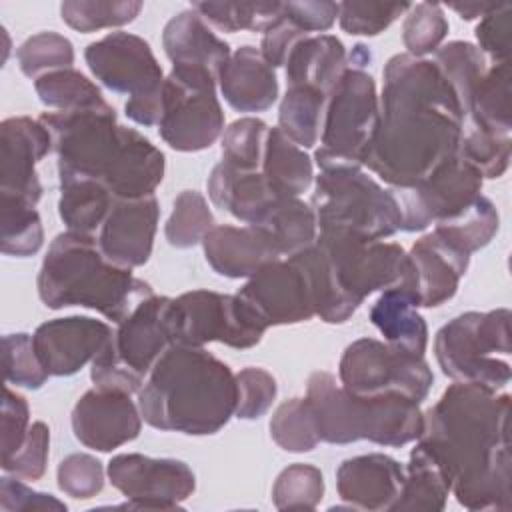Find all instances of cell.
<instances>
[{"label": "cell", "mask_w": 512, "mask_h": 512, "mask_svg": "<svg viewBox=\"0 0 512 512\" xmlns=\"http://www.w3.org/2000/svg\"><path fill=\"white\" fill-rule=\"evenodd\" d=\"M270 436L286 452L302 454L314 450L320 442V434L310 400H284L270 418Z\"/></svg>", "instance_id": "cell-42"}, {"label": "cell", "mask_w": 512, "mask_h": 512, "mask_svg": "<svg viewBox=\"0 0 512 512\" xmlns=\"http://www.w3.org/2000/svg\"><path fill=\"white\" fill-rule=\"evenodd\" d=\"M142 420L156 430L216 434L236 410V374L204 346H170L140 392Z\"/></svg>", "instance_id": "cell-4"}, {"label": "cell", "mask_w": 512, "mask_h": 512, "mask_svg": "<svg viewBox=\"0 0 512 512\" xmlns=\"http://www.w3.org/2000/svg\"><path fill=\"white\" fill-rule=\"evenodd\" d=\"M478 50L490 64L508 62L512 42V4H498L492 12L480 18L476 30Z\"/></svg>", "instance_id": "cell-55"}, {"label": "cell", "mask_w": 512, "mask_h": 512, "mask_svg": "<svg viewBox=\"0 0 512 512\" xmlns=\"http://www.w3.org/2000/svg\"><path fill=\"white\" fill-rule=\"evenodd\" d=\"M192 8L220 32L264 34L282 16V2H194Z\"/></svg>", "instance_id": "cell-39"}, {"label": "cell", "mask_w": 512, "mask_h": 512, "mask_svg": "<svg viewBox=\"0 0 512 512\" xmlns=\"http://www.w3.org/2000/svg\"><path fill=\"white\" fill-rule=\"evenodd\" d=\"M326 98L306 86H288L278 110V128L300 148H314L322 132Z\"/></svg>", "instance_id": "cell-36"}, {"label": "cell", "mask_w": 512, "mask_h": 512, "mask_svg": "<svg viewBox=\"0 0 512 512\" xmlns=\"http://www.w3.org/2000/svg\"><path fill=\"white\" fill-rule=\"evenodd\" d=\"M140 10L138 0H66L60 4L62 20L82 34L130 24Z\"/></svg>", "instance_id": "cell-43"}, {"label": "cell", "mask_w": 512, "mask_h": 512, "mask_svg": "<svg viewBox=\"0 0 512 512\" xmlns=\"http://www.w3.org/2000/svg\"><path fill=\"white\" fill-rule=\"evenodd\" d=\"M260 172L278 196H300L314 180L312 158L278 126L268 130Z\"/></svg>", "instance_id": "cell-33"}, {"label": "cell", "mask_w": 512, "mask_h": 512, "mask_svg": "<svg viewBox=\"0 0 512 512\" xmlns=\"http://www.w3.org/2000/svg\"><path fill=\"white\" fill-rule=\"evenodd\" d=\"M142 430V414L132 394L90 388L72 408V432L80 444L98 452H112L132 442Z\"/></svg>", "instance_id": "cell-19"}, {"label": "cell", "mask_w": 512, "mask_h": 512, "mask_svg": "<svg viewBox=\"0 0 512 512\" xmlns=\"http://www.w3.org/2000/svg\"><path fill=\"white\" fill-rule=\"evenodd\" d=\"M84 60L92 76L116 94L140 98L154 94L164 84V72L150 44L130 32H110L90 42Z\"/></svg>", "instance_id": "cell-16"}, {"label": "cell", "mask_w": 512, "mask_h": 512, "mask_svg": "<svg viewBox=\"0 0 512 512\" xmlns=\"http://www.w3.org/2000/svg\"><path fill=\"white\" fill-rule=\"evenodd\" d=\"M282 14L296 24L302 32H326L334 26L338 18V2H320V0H304V2H282Z\"/></svg>", "instance_id": "cell-59"}, {"label": "cell", "mask_w": 512, "mask_h": 512, "mask_svg": "<svg viewBox=\"0 0 512 512\" xmlns=\"http://www.w3.org/2000/svg\"><path fill=\"white\" fill-rule=\"evenodd\" d=\"M420 304L412 290L404 286L382 290L370 308V322L380 330L384 342L402 352L424 356L428 346V326L418 312Z\"/></svg>", "instance_id": "cell-29"}, {"label": "cell", "mask_w": 512, "mask_h": 512, "mask_svg": "<svg viewBox=\"0 0 512 512\" xmlns=\"http://www.w3.org/2000/svg\"><path fill=\"white\" fill-rule=\"evenodd\" d=\"M168 296L144 298L116 328L114 352L138 376L146 378L158 358L172 346L168 330Z\"/></svg>", "instance_id": "cell-23"}, {"label": "cell", "mask_w": 512, "mask_h": 512, "mask_svg": "<svg viewBox=\"0 0 512 512\" xmlns=\"http://www.w3.org/2000/svg\"><path fill=\"white\" fill-rule=\"evenodd\" d=\"M338 376L344 390L358 398L402 396L422 402L434 384L424 356L402 352L376 338H358L348 344Z\"/></svg>", "instance_id": "cell-13"}, {"label": "cell", "mask_w": 512, "mask_h": 512, "mask_svg": "<svg viewBox=\"0 0 512 512\" xmlns=\"http://www.w3.org/2000/svg\"><path fill=\"white\" fill-rule=\"evenodd\" d=\"M266 234L280 256H294L312 246L318 236L316 216L300 196L276 198L252 224Z\"/></svg>", "instance_id": "cell-31"}, {"label": "cell", "mask_w": 512, "mask_h": 512, "mask_svg": "<svg viewBox=\"0 0 512 512\" xmlns=\"http://www.w3.org/2000/svg\"><path fill=\"white\" fill-rule=\"evenodd\" d=\"M436 68L444 76V80L450 84L454 90L462 112L466 110V104L470 100V94L478 80L482 78L484 70L488 68V60L484 54L478 50L476 44L464 42V40H454L444 44L434 52Z\"/></svg>", "instance_id": "cell-41"}, {"label": "cell", "mask_w": 512, "mask_h": 512, "mask_svg": "<svg viewBox=\"0 0 512 512\" xmlns=\"http://www.w3.org/2000/svg\"><path fill=\"white\" fill-rule=\"evenodd\" d=\"M378 122L380 98L374 78L366 70L348 68L326 98L320 148L314 152L318 168H362Z\"/></svg>", "instance_id": "cell-9"}, {"label": "cell", "mask_w": 512, "mask_h": 512, "mask_svg": "<svg viewBox=\"0 0 512 512\" xmlns=\"http://www.w3.org/2000/svg\"><path fill=\"white\" fill-rule=\"evenodd\" d=\"M424 414L422 444L468 510H510V396L454 382Z\"/></svg>", "instance_id": "cell-2"}, {"label": "cell", "mask_w": 512, "mask_h": 512, "mask_svg": "<svg viewBox=\"0 0 512 512\" xmlns=\"http://www.w3.org/2000/svg\"><path fill=\"white\" fill-rule=\"evenodd\" d=\"M114 196L100 182L94 180H60L58 214L72 232L94 234L100 230Z\"/></svg>", "instance_id": "cell-35"}, {"label": "cell", "mask_w": 512, "mask_h": 512, "mask_svg": "<svg viewBox=\"0 0 512 512\" xmlns=\"http://www.w3.org/2000/svg\"><path fill=\"white\" fill-rule=\"evenodd\" d=\"M110 484L122 492L134 510H174L192 496L196 476L176 458H150L144 454H116L106 468Z\"/></svg>", "instance_id": "cell-15"}, {"label": "cell", "mask_w": 512, "mask_h": 512, "mask_svg": "<svg viewBox=\"0 0 512 512\" xmlns=\"http://www.w3.org/2000/svg\"><path fill=\"white\" fill-rule=\"evenodd\" d=\"M512 140L476 128H464L458 154L484 178H500L510 162Z\"/></svg>", "instance_id": "cell-49"}, {"label": "cell", "mask_w": 512, "mask_h": 512, "mask_svg": "<svg viewBox=\"0 0 512 512\" xmlns=\"http://www.w3.org/2000/svg\"><path fill=\"white\" fill-rule=\"evenodd\" d=\"M236 296L266 328L298 324L316 316L308 278L292 258L266 264L248 278Z\"/></svg>", "instance_id": "cell-17"}, {"label": "cell", "mask_w": 512, "mask_h": 512, "mask_svg": "<svg viewBox=\"0 0 512 512\" xmlns=\"http://www.w3.org/2000/svg\"><path fill=\"white\" fill-rule=\"evenodd\" d=\"M44 244V228L36 206L0 196V248L8 256L26 258L36 254Z\"/></svg>", "instance_id": "cell-38"}, {"label": "cell", "mask_w": 512, "mask_h": 512, "mask_svg": "<svg viewBox=\"0 0 512 512\" xmlns=\"http://www.w3.org/2000/svg\"><path fill=\"white\" fill-rule=\"evenodd\" d=\"M482 176L460 154L438 166L426 180L410 188H392L404 232H422L460 214L482 192Z\"/></svg>", "instance_id": "cell-14"}, {"label": "cell", "mask_w": 512, "mask_h": 512, "mask_svg": "<svg viewBox=\"0 0 512 512\" xmlns=\"http://www.w3.org/2000/svg\"><path fill=\"white\" fill-rule=\"evenodd\" d=\"M434 354L444 376L500 392L512 378L510 310L464 312L446 322L434 338Z\"/></svg>", "instance_id": "cell-7"}, {"label": "cell", "mask_w": 512, "mask_h": 512, "mask_svg": "<svg viewBox=\"0 0 512 512\" xmlns=\"http://www.w3.org/2000/svg\"><path fill=\"white\" fill-rule=\"evenodd\" d=\"M52 150L48 128L30 116H12L0 124V196L32 206L42 198L36 164Z\"/></svg>", "instance_id": "cell-18"}, {"label": "cell", "mask_w": 512, "mask_h": 512, "mask_svg": "<svg viewBox=\"0 0 512 512\" xmlns=\"http://www.w3.org/2000/svg\"><path fill=\"white\" fill-rule=\"evenodd\" d=\"M218 88L238 112H264L278 98L276 70L266 62L260 48L250 44L230 54L218 72Z\"/></svg>", "instance_id": "cell-26"}, {"label": "cell", "mask_w": 512, "mask_h": 512, "mask_svg": "<svg viewBox=\"0 0 512 512\" xmlns=\"http://www.w3.org/2000/svg\"><path fill=\"white\" fill-rule=\"evenodd\" d=\"M206 262L226 278H250L266 264L280 260L278 250L252 224H218L202 240Z\"/></svg>", "instance_id": "cell-25"}, {"label": "cell", "mask_w": 512, "mask_h": 512, "mask_svg": "<svg viewBox=\"0 0 512 512\" xmlns=\"http://www.w3.org/2000/svg\"><path fill=\"white\" fill-rule=\"evenodd\" d=\"M52 136L60 180L100 182L114 198L150 196L164 178V154L138 130L122 126L104 102L38 118Z\"/></svg>", "instance_id": "cell-3"}, {"label": "cell", "mask_w": 512, "mask_h": 512, "mask_svg": "<svg viewBox=\"0 0 512 512\" xmlns=\"http://www.w3.org/2000/svg\"><path fill=\"white\" fill-rule=\"evenodd\" d=\"M162 46L172 66H198L218 78L220 68L230 58V46L218 38L208 22L194 10L172 16L162 32Z\"/></svg>", "instance_id": "cell-27"}, {"label": "cell", "mask_w": 512, "mask_h": 512, "mask_svg": "<svg viewBox=\"0 0 512 512\" xmlns=\"http://www.w3.org/2000/svg\"><path fill=\"white\" fill-rule=\"evenodd\" d=\"M448 20L440 4L418 2L406 12L402 26V42L406 54L414 58H424L440 48L448 34Z\"/></svg>", "instance_id": "cell-48"}, {"label": "cell", "mask_w": 512, "mask_h": 512, "mask_svg": "<svg viewBox=\"0 0 512 512\" xmlns=\"http://www.w3.org/2000/svg\"><path fill=\"white\" fill-rule=\"evenodd\" d=\"M500 226L496 206L484 194L476 196L460 214L434 224V232L456 248L472 254L492 242Z\"/></svg>", "instance_id": "cell-37"}, {"label": "cell", "mask_w": 512, "mask_h": 512, "mask_svg": "<svg viewBox=\"0 0 512 512\" xmlns=\"http://www.w3.org/2000/svg\"><path fill=\"white\" fill-rule=\"evenodd\" d=\"M50 452V428L44 422H32L26 438L14 454L2 458V470L22 480H40L46 472Z\"/></svg>", "instance_id": "cell-54"}, {"label": "cell", "mask_w": 512, "mask_h": 512, "mask_svg": "<svg viewBox=\"0 0 512 512\" xmlns=\"http://www.w3.org/2000/svg\"><path fill=\"white\" fill-rule=\"evenodd\" d=\"M310 206L318 232L340 230L368 240H384L402 230L400 204L362 168L320 170Z\"/></svg>", "instance_id": "cell-8"}, {"label": "cell", "mask_w": 512, "mask_h": 512, "mask_svg": "<svg viewBox=\"0 0 512 512\" xmlns=\"http://www.w3.org/2000/svg\"><path fill=\"white\" fill-rule=\"evenodd\" d=\"M38 100L54 110H78L104 104L100 88L74 68L48 72L34 80Z\"/></svg>", "instance_id": "cell-40"}, {"label": "cell", "mask_w": 512, "mask_h": 512, "mask_svg": "<svg viewBox=\"0 0 512 512\" xmlns=\"http://www.w3.org/2000/svg\"><path fill=\"white\" fill-rule=\"evenodd\" d=\"M306 398L312 404L320 442L352 444L368 440L380 446H404L422 434L420 402L402 396L358 398L330 372L308 376Z\"/></svg>", "instance_id": "cell-6"}, {"label": "cell", "mask_w": 512, "mask_h": 512, "mask_svg": "<svg viewBox=\"0 0 512 512\" xmlns=\"http://www.w3.org/2000/svg\"><path fill=\"white\" fill-rule=\"evenodd\" d=\"M2 458L18 450L30 428V408L22 394L4 388L2 400Z\"/></svg>", "instance_id": "cell-57"}, {"label": "cell", "mask_w": 512, "mask_h": 512, "mask_svg": "<svg viewBox=\"0 0 512 512\" xmlns=\"http://www.w3.org/2000/svg\"><path fill=\"white\" fill-rule=\"evenodd\" d=\"M158 200L154 194L140 198H114L100 230L98 246L116 266H144L152 254L158 228Z\"/></svg>", "instance_id": "cell-21"}, {"label": "cell", "mask_w": 512, "mask_h": 512, "mask_svg": "<svg viewBox=\"0 0 512 512\" xmlns=\"http://www.w3.org/2000/svg\"><path fill=\"white\" fill-rule=\"evenodd\" d=\"M16 60L22 74L36 80L48 72L72 68L74 46L58 32H38L18 46Z\"/></svg>", "instance_id": "cell-46"}, {"label": "cell", "mask_w": 512, "mask_h": 512, "mask_svg": "<svg viewBox=\"0 0 512 512\" xmlns=\"http://www.w3.org/2000/svg\"><path fill=\"white\" fill-rule=\"evenodd\" d=\"M498 4H452L450 8L454 12L460 14L462 20H474V18H482L488 12H492Z\"/></svg>", "instance_id": "cell-61"}, {"label": "cell", "mask_w": 512, "mask_h": 512, "mask_svg": "<svg viewBox=\"0 0 512 512\" xmlns=\"http://www.w3.org/2000/svg\"><path fill=\"white\" fill-rule=\"evenodd\" d=\"M90 378L96 388L104 390H120V392H140L146 378L138 376L134 370H130L124 362L118 360L114 352V336L108 342V346L90 362Z\"/></svg>", "instance_id": "cell-56"}, {"label": "cell", "mask_w": 512, "mask_h": 512, "mask_svg": "<svg viewBox=\"0 0 512 512\" xmlns=\"http://www.w3.org/2000/svg\"><path fill=\"white\" fill-rule=\"evenodd\" d=\"M470 128L510 136L512 130V104H510V66L508 62L490 64L478 84L474 86L464 110Z\"/></svg>", "instance_id": "cell-32"}, {"label": "cell", "mask_w": 512, "mask_h": 512, "mask_svg": "<svg viewBox=\"0 0 512 512\" xmlns=\"http://www.w3.org/2000/svg\"><path fill=\"white\" fill-rule=\"evenodd\" d=\"M304 36H310L302 32L296 24H292L284 14L262 34L260 52L266 58V62L276 70L286 64L288 54L296 46V42Z\"/></svg>", "instance_id": "cell-60"}, {"label": "cell", "mask_w": 512, "mask_h": 512, "mask_svg": "<svg viewBox=\"0 0 512 512\" xmlns=\"http://www.w3.org/2000/svg\"><path fill=\"white\" fill-rule=\"evenodd\" d=\"M410 6L406 2H338V22L352 36H378L404 16Z\"/></svg>", "instance_id": "cell-51"}, {"label": "cell", "mask_w": 512, "mask_h": 512, "mask_svg": "<svg viewBox=\"0 0 512 512\" xmlns=\"http://www.w3.org/2000/svg\"><path fill=\"white\" fill-rule=\"evenodd\" d=\"M112 328L90 316H66L42 322L32 342L50 376H72L92 362L112 340Z\"/></svg>", "instance_id": "cell-20"}, {"label": "cell", "mask_w": 512, "mask_h": 512, "mask_svg": "<svg viewBox=\"0 0 512 512\" xmlns=\"http://www.w3.org/2000/svg\"><path fill=\"white\" fill-rule=\"evenodd\" d=\"M0 508L4 512L20 510H66V504L52 494L36 492L18 476H2L0 480Z\"/></svg>", "instance_id": "cell-58"}, {"label": "cell", "mask_w": 512, "mask_h": 512, "mask_svg": "<svg viewBox=\"0 0 512 512\" xmlns=\"http://www.w3.org/2000/svg\"><path fill=\"white\" fill-rule=\"evenodd\" d=\"M58 488L76 500H88L104 488L102 462L90 454L74 452L60 460L56 468Z\"/></svg>", "instance_id": "cell-53"}, {"label": "cell", "mask_w": 512, "mask_h": 512, "mask_svg": "<svg viewBox=\"0 0 512 512\" xmlns=\"http://www.w3.org/2000/svg\"><path fill=\"white\" fill-rule=\"evenodd\" d=\"M316 244L322 248L344 294L358 306L372 292L396 286L414 292L412 262L408 252L396 242L368 240L350 232L324 230L318 232Z\"/></svg>", "instance_id": "cell-11"}, {"label": "cell", "mask_w": 512, "mask_h": 512, "mask_svg": "<svg viewBox=\"0 0 512 512\" xmlns=\"http://www.w3.org/2000/svg\"><path fill=\"white\" fill-rule=\"evenodd\" d=\"M218 78L198 66L174 64L164 78L160 138L178 152H200L224 134Z\"/></svg>", "instance_id": "cell-10"}, {"label": "cell", "mask_w": 512, "mask_h": 512, "mask_svg": "<svg viewBox=\"0 0 512 512\" xmlns=\"http://www.w3.org/2000/svg\"><path fill=\"white\" fill-rule=\"evenodd\" d=\"M168 330L172 346L220 342L246 350L262 340L266 326L236 294L192 290L170 300Z\"/></svg>", "instance_id": "cell-12"}, {"label": "cell", "mask_w": 512, "mask_h": 512, "mask_svg": "<svg viewBox=\"0 0 512 512\" xmlns=\"http://www.w3.org/2000/svg\"><path fill=\"white\" fill-rule=\"evenodd\" d=\"M324 496L322 472L312 464H290L272 488V502L278 510H314Z\"/></svg>", "instance_id": "cell-47"}, {"label": "cell", "mask_w": 512, "mask_h": 512, "mask_svg": "<svg viewBox=\"0 0 512 512\" xmlns=\"http://www.w3.org/2000/svg\"><path fill=\"white\" fill-rule=\"evenodd\" d=\"M404 466L392 456L372 452L346 458L336 470L338 496L358 510H394L404 486Z\"/></svg>", "instance_id": "cell-22"}, {"label": "cell", "mask_w": 512, "mask_h": 512, "mask_svg": "<svg viewBox=\"0 0 512 512\" xmlns=\"http://www.w3.org/2000/svg\"><path fill=\"white\" fill-rule=\"evenodd\" d=\"M38 296L50 310L84 306L120 324L152 286L132 274V268L112 264L92 234L66 230L58 234L38 272Z\"/></svg>", "instance_id": "cell-5"}, {"label": "cell", "mask_w": 512, "mask_h": 512, "mask_svg": "<svg viewBox=\"0 0 512 512\" xmlns=\"http://www.w3.org/2000/svg\"><path fill=\"white\" fill-rule=\"evenodd\" d=\"M268 124L254 116L234 120L222 134V162L234 170H260L266 150Z\"/></svg>", "instance_id": "cell-45"}, {"label": "cell", "mask_w": 512, "mask_h": 512, "mask_svg": "<svg viewBox=\"0 0 512 512\" xmlns=\"http://www.w3.org/2000/svg\"><path fill=\"white\" fill-rule=\"evenodd\" d=\"M408 258L414 270V292L420 308H436L448 302L470 264V254L434 230L412 244Z\"/></svg>", "instance_id": "cell-24"}, {"label": "cell", "mask_w": 512, "mask_h": 512, "mask_svg": "<svg viewBox=\"0 0 512 512\" xmlns=\"http://www.w3.org/2000/svg\"><path fill=\"white\" fill-rule=\"evenodd\" d=\"M380 122L362 166L392 188H410L458 154L462 106L432 60L394 54L384 66Z\"/></svg>", "instance_id": "cell-1"}, {"label": "cell", "mask_w": 512, "mask_h": 512, "mask_svg": "<svg viewBox=\"0 0 512 512\" xmlns=\"http://www.w3.org/2000/svg\"><path fill=\"white\" fill-rule=\"evenodd\" d=\"M404 474L402 494L394 510H444L450 494V482L440 464L422 444L412 448Z\"/></svg>", "instance_id": "cell-34"}, {"label": "cell", "mask_w": 512, "mask_h": 512, "mask_svg": "<svg viewBox=\"0 0 512 512\" xmlns=\"http://www.w3.org/2000/svg\"><path fill=\"white\" fill-rule=\"evenodd\" d=\"M206 186L212 204L244 224H254L256 218L280 198L260 170H234L222 160L212 168Z\"/></svg>", "instance_id": "cell-30"}, {"label": "cell", "mask_w": 512, "mask_h": 512, "mask_svg": "<svg viewBox=\"0 0 512 512\" xmlns=\"http://www.w3.org/2000/svg\"><path fill=\"white\" fill-rule=\"evenodd\" d=\"M2 356H4V378L10 384L38 390L46 384L50 374L42 366L32 334L26 332H14L6 334L2 340Z\"/></svg>", "instance_id": "cell-50"}, {"label": "cell", "mask_w": 512, "mask_h": 512, "mask_svg": "<svg viewBox=\"0 0 512 512\" xmlns=\"http://www.w3.org/2000/svg\"><path fill=\"white\" fill-rule=\"evenodd\" d=\"M278 386L274 376L256 366L242 368L236 374V410L234 416L240 420H256L264 416L276 400Z\"/></svg>", "instance_id": "cell-52"}, {"label": "cell", "mask_w": 512, "mask_h": 512, "mask_svg": "<svg viewBox=\"0 0 512 512\" xmlns=\"http://www.w3.org/2000/svg\"><path fill=\"white\" fill-rule=\"evenodd\" d=\"M284 68L288 86H306L328 96L350 66L340 38L334 34H310L296 42Z\"/></svg>", "instance_id": "cell-28"}, {"label": "cell", "mask_w": 512, "mask_h": 512, "mask_svg": "<svg viewBox=\"0 0 512 512\" xmlns=\"http://www.w3.org/2000/svg\"><path fill=\"white\" fill-rule=\"evenodd\" d=\"M216 226L214 214L206 198L196 190H184L176 196L170 218L164 226V236L174 248H192L202 244L204 236Z\"/></svg>", "instance_id": "cell-44"}]
</instances>
